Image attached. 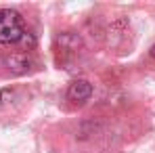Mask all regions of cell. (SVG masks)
Returning a JSON list of instances; mask_svg holds the SVG:
<instances>
[{
    "label": "cell",
    "instance_id": "obj_4",
    "mask_svg": "<svg viewBox=\"0 0 155 153\" xmlns=\"http://www.w3.org/2000/svg\"><path fill=\"white\" fill-rule=\"evenodd\" d=\"M57 44H59L63 51L76 52L78 48H82V38H80V34H76V32H63V34H59Z\"/></svg>",
    "mask_w": 155,
    "mask_h": 153
},
{
    "label": "cell",
    "instance_id": "obj_3",
    "mask_svg": "<svg viewBox=\"0 0 155 153\" xmlns=\"http://www.w3.org/2000/svg\"><path fill=\"white\" fill-rule=\"evenodd\" d=\"M6 67L11 69V72H15V74H23L27 72L29 67H31V57H29V52L25 51H15L11 52L8 57H6Z\"/></svg>",
    "mask_w": 155,
    "mask_h": 153
},
{
    "label": "cell",
    "instance_id": "obj_5",
    "mask_svg": "<svg viewBox=\"0 0 155 153\" xmlns=\"http://www.w3.org/2000/svg\"><path fill=\"white\" fill-rule=\"evenodd\" d=\"M149 57H151V59H153V61H155V44H153V46H151V48H149Z\"/></svg>",
    "mask_w": 155,
    "mask_h": 153
},
{
    "label": "cell",
    "instance_id": "obj_2",
    "mask_svg": "<svg viewBox=\"0 0 155 153\" xmlns=\"http://www.w3.org/2000/svg\"><path fill=\"white\" fill-rule=\"evenodd\" d=\"M92 95V84L88 80H74L67 88V99L74 103H86Z\"/></svg>",
    "mask_w": 155,
    "mask_h": 153
},
{
    "label": "cell",
    "instance_id": "obj_1",
    "mask_svg": "<svg viewBox=\"0 0 155 153\" xmlns=\"http://www.w3.org/2000/svg\"><path fill=\"white\" fill-rule=\"evenodd\" d=\"M25 36L23 19L13 8H0V44H15Z\"/></svg>",
    "mask_w": 155,
    "mask_h": 153
}]
</instances>
